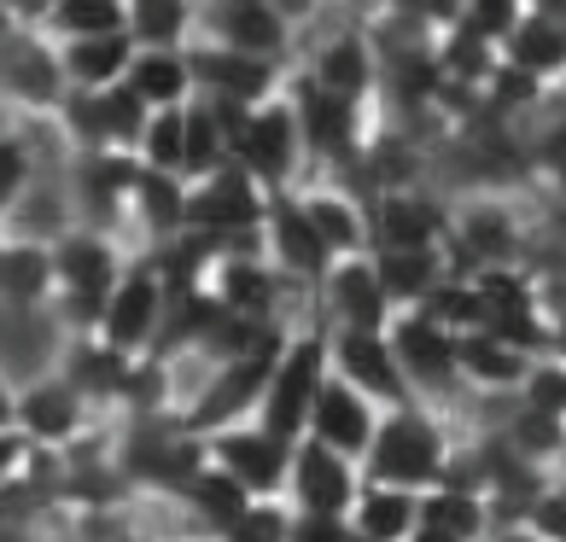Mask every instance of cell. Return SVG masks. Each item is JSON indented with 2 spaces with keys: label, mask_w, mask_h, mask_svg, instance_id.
Segmentation results:
<instances>
[{
  "label": "cell",
  "mask_w": 566,
  "mask_h": 542,
  "mask_svg": "<svg viewBox=\"0 0 566 542\" xmlns=\"http://www.w3.org/2000/svg\"><path fill=\"white\" fill-rule=\"evenodd\" d=\"M450 449H455L450 414H438L427 403H403V408L380 414V426H374L356 472H363V485L427 496V490H438V478H444Z\"/></svg>",
  "instance_id": "cell-1"
},
{
  "label": "cell",
  "mask_w": 566,
  "mask_h": 542,
  "mask_svg": "<svg viewBox=\"0 0 566 542\" xmlns=\"http://www.w3.org/2000/svg\"><path fill=\"white\" fill-rule=\"evenodd\" d=\"M48 263H53V316L59 327H65V339H76V332H94L99 309H106L112 286L123 275V263H129V252H123L117 240L106 234H88V227H71V234H59L48 245Z\"/></svg>",
  "instance_id": "cell-2"
},
{
  "label": "cell",
  "mask_w": 566,
  "mask_h": 542,
  "mask_svg": "<svg viewBox=\"0 0 566 542\" xmlns=\"http://www.w3.org/2000/svg\"><path fill=\"white\" fill-rule=\"evenodd\" d=\"M532 222L509 193H473L450 204L444 263L450 275H485V268H526Z\"/></svg>",
  "instance_id": "cell-3"
},
{
  "label": "cell",
  "mask_w": 566,
  "mask_h": 542,
  "mask_svg": "<svg viewBox=\"0 0 566 542\" xmlns=\"http://www.w3.org/2000/svg\"><path fill=\"white\" fill-rule=\"evenodd\" d=\"M322 380H327V332L322 327H292L286 344L275 350V362H269V380H263L258 408H251V426H263L269 437H281V444H298Z\"/></svg>",
  "instance_id": "cell-4"
},
{
  "label": "cell",
  "mask_w": 566,
  "mask_h": 542,
  "mask_svg": "<svg viewBox=\"0 0 566 542\" xmlns=\"http://www.w3.org/2000/svg\"><path fill=\"white\" fill-rule=\"evenodd\" d=\"M228 163H234L263 199L298 193L310 163H304V140H298V123H292L286 94H275V99H263V106L245 111L234 146H228Z\"/></svg>",
  "instance_id": "cell-5"
},
{
  "label": "cell",
  "mask_w": 566,
  "mask_h": 542,
  "mask_svg": "<svg viewBox=\"0 0 566 542\" xmlns=\"http://www.w3.org/2000/svg\"><path fill=\"white\" fill-rule=\"evenodd\" d=\"M286 106H292V123H298V140H304V163L316 170H356L368 146V99H339V94H322L310 88L304 76L286 82Z\"/></svg>",
  "instance_id": "cell-6"
},
{
  "label": "cell",
  "mask_w": 566,
  "mask_h": 542,
  "mask_svg": "<svg viewBox=\"0 0 566 542\" xmlns=\"http://www.w3.org/2000/svg\"><path fill=\"white\" fill-rule=\"evenodd\" d=\"M193 41L217 53L263 59V65H292L298 30L269 0H222V7H193Z\"/></svg>",
  "instance_id": "cell-7"
},
{
  "label": "cell",
  "mask_w": 566,
  "mask_h": 542,
  "mask_svg": "<svg viewBox=\"0 0 566 542\" xmlns=\"http://www.w3.org/2000/svg\"><path fill=\"white\" fill-rule=\"evenodd\" d=\"M386 344L397 357V373H403L409 397L427 403L438 414H450L455 403V339L444 327H432L421 309H397V316L386 321Z\"/></svg>",
  "instance_id": "cell-8"
},
{
  "label": "cell",
  "mask_w": 566,
  "mask_h": 542,
  "mask_svg": "<svg viewBox=\"0 0 566 542\" xmlns=\"http://www.w3.org/2000/svg\"><path fill=\"white\" fill-rule=\"evenodd\" d=\"M158 327H164V286L153 275V263H146L140 252H129L106 309H99V321H94V339L106 344L112 357L140 362V357H153Z\"/></svg>",
  "instance_id": "cell-9"
},
{
  "label": "cell",
  "mask_w": 566,
  "mask_h": 542,
  "mask_svg": "<svg viewBox=\"0 0 566 542\" xmlns=\"http://www.w3.org/2000/svg\"><path fill=\"white\" fill-rule=\"evenodd\" d=\"M199 444H205V467L222 472L245 502H281L286 467H292V444L269 437L263 426H251V421L222 426L211 437H199Z\"/></svg>",
  "instance_id": "cell-10"
},
{
  "label": "cell",
  "mask_w": 566,
  "mask_h": 542,
  "mask_svg": "<svg viewBox=\"0 0 566 542\" xmlns=\"http://www.w3.org/2000/svg\"><path fill=\"white\" fill-rule=\"evenodd\" d=\"M263 204H269V199L258 193V187H251L234 163H222V170H211L205 181L187 187V216H181V227L222 240V252H263V245H258Z\"/></svg>",
  "instance_id": "cell-11"
},
{
  "label": "cell",
  "mask_w": 566,
  "mask_h": 542,
  "mask_svg": "<svg viewBox=\"0 0 566 542\" xmlns=\"http://www.w3.org/2000/svg\"><path fill=\"white\" fill-rule=\"evenodd\" d=\"M0 99L7 111H30L48 123L65 99V76H59V53L41 30L18 24L7 41H0Z\"/></svg>",
  "instance_id": "cell-12"
},
{
  "label": "cell",
  "mask_w": 566,
  "mask_h": 542,
  "mask_svg": "<svg viewBox=\"0 0 566 542\" xmlns=\"http://www.w3.org/2000/svg\"><path fill=\"white\" fill-rule=\"evenodd\" d=\"M258 245H263V263L292 286V291H316L322 275L333 268L327 245L316 240V227L304 222L298 211V193H281L263 204V222H258Z\"/></svg>",
  "instance_id": "cell-13"
},
{
  "label": "cell",
  "mask_w": 566,
  "mask_h": 542,
  "mask_svg": "<svg viewBox=\"0 0 566 542\" xmlns=\"http://www.w3.org/2000/svg\"><path fill=\"white\" fill-rule=\"evenodd\" d=\"M88 403L76 397V391L59 380V373H41V380L18 385V408H12V432L24 437L30 449L41 455H65L82 444V432H88Z\"/></svg>",
  "instance_id": "cell-14"
},
{
  "label": "cell",
  "mask_w": 566,
  "mask_h": 542,
  "mask_svg": "<svg viewBox=\"0 0 566 542\" xmlns=\"http://www.w3.org/2000/svg\"><path fill=\"white\" fill-rule=\"evenodd\" d=\"M327 373L339 385H350L363 403H374L380 414L415 403L403 373H397V357H391L386 332H327Z\"/></svg>",
  "instance_id": "cell-15"
},
{
  "label": "cell",
  "mask_w": 566,
  "mask_h": 542,
  "mask_svg": "<svg viewBox=\"0 0 566 542\" xmlns=\"http://www.w3.org/2000/svg\"><path fill=\"white\" fill-rule=\"evenodd\" d=\"M286 291H292V286L263 263V252H222L217 268L205 275V298H211L222 316L258 321V327H275V321H281Z\"/></svg>",
  "instance_id": "cell-16"
},
{
  "label": "cell",
  "mask_w": 566,
  "mask_h": 542,
  "mask_svg": "<svg viewBox=\"0 0 566 542\" xmlns=\"http://www.w3.org/2000/svg\"><path fill=\"white\" fill-rule=\"evenodd\" d=\"M356 490H363V472H356L350 461H339L333 449L310 444V437H298L292 444V467H286V490L281 502L292 513H316V519H345Z\"/></svg>",
  "instance_id": "cell-17"
},
{
  "label": "cell",
  "mask_w": 566,
  "mask_h": 542,
  "mask_svg": "<svg viewBox=\"0 0 566 542\" xmlns=\"http://www.w3.org/2000/svg\"><path fill=\"white\" fill-rule=\"evenodd\" d=\"M187 76H193V99H217V106H263L286 88V65H263V59L217 53L187 41Z\"/></svg>",
  "instance_id": "cell-18"
},
{
  "label": "cell",
  "mask_w": 566,
  "mask_h": 542,
  "mask_svg": "<svg viewBox=\"0 0 566 542\" xmlns=\"http://www.w3.org/2000/svg\"><path fill=\"white\" fill-rule=\"evenodd\" d=\"M310 88L322 94H339V99H368L374 106V88H380V59H374V41L363 24H339L327 30L316 47L304 53V71H298Z\"/></svg>",
  "instance_id": "cell-19"
},
{
  "label": "cell",
  "mask_w": 566,
  "mask_h": 542,
  "mask_svg": "<svg viewBox=\"0 0 566 542\" xmlns=\"http://www.w3.org/2000/svg\"><path fill=\"white\" fill-rule=\"evenodd\" d=\"M316 298H322V321H316L322 332H386L391 321V304H386L380 280H374L368 257L333 263L316 286Z\"/></svg>",
  "instance_id": "cell-20"
},
{
  "label": "cell",
  "mask_w": 566,
  "mask_h": 542,
  "mask_svg": "<svg viewBox=\"0 0 566 542\" xmlns=\"http://www.w3.org/2000/svg\"><path fill=\"white\" fill-rule=\"evenodd\" d=\"M496 59L502 65H514V71H526L532 82H560V71H566V18H560V7L549 0H520V18H514V30H509V41L496 47Z\"/></svg>",
  "instance_id": "cell-21"
},
{
  "label": "cell",
  "mask_w": 566,
  "mask_h": 542,
  "mask_svg": "<svg viewBox=\"0 0 566 542\" xmlns=\"http://www.w3.org/2000/svg\"><path fill=\"white\" fill-rule=\"evenodd\" d=\"M374 426H380V408L374 403H363L350 385H339L327 373L322 380V391H316V403H310V426H304V437L310 444H322V449H333L339 461H363V449H368V437H374Z\"/></svg>",
  "instance_id": "cell-22"
},
{
  "label": "cell",
  "mask_w": 566,
  "mask_h": 542,
  "mask_svg": "<svg viewBox=\"0 0 566 542\" xmlns=\"http://www.w3.org/2000/svg\"><path fill=\"white\" fill-rule=\"evenodd\" d=\"M181 216H187V181L135 170L129 199H123V252H129V234H135V252H153V245L176 240Z\"/></svg>",
  "instance_id": "cell-23"
},
{
  "label": "cell",
  "mask_w": 566,
  "mask_h": 542,
  "mask_svg": "<svg viewBox=\"0 0 566 542\" xmlns=\"http://www.w3.org/2000/svg\"><path fill=\"white\" fill-rule=\"evenodd\" d=\"M298 211H304L310 227H316V240L327 245L333 263L368 257V199L322 181V187H298Z\"/></svg>",
  "instance_id": "cell-24"
},
{
  "label": "cell",
  "mask_w": 566,
  "mask_h": 542,
  "mask_svg": "<svg viewBox=\"0 0 566 542\" xmlns=\"http://www.w3.org/2000/svg\"><path fill=\"white\" fill-rule=\"evenodd\" d=\"M526 373H532V357L496 344L491 332H455V385L485 391V397H502V391L514 397L526 385Z\"/></svg>",
  "instance_id": "cell-25"
},
{
  "label": "cell",
  "mask_w": 566,
  "mask_h": 542,
  "mask_svg": "<svg viewBox=\"0 0 566 542\" xmlns=\"http://www.w3.org/2000/svg\"><path fill=\"white\" fill-rule=\"evenodd\" d=\"M59 76H65V94H106L123 82V71H129V35H88V41H59Z\"/></svg>",
  "instance_id": "cell-26"
},
{
  "label": "cell",
  "mask_w": 566,
  "mask_h": 542,
  "mask_svg": "<svg viewBox=\"0 0 566 542\" xmlns=\"http://www.w3.org/2000/svg\"><path fill=\"white\" fill-rule=\"evenodd\" d=\"M48 304H53L48 245L7 240V252H0V309L7 316H48Z\"/></svg>",
  "instance_id": "cell-27"
},
{
  "label": "cell",
  "mask_w": 566,
  "mask_h": 542,
  "mask_svg": "<svg viewBox=\"0 0 566 542\" xmlns=\"http://www.w3.org/2000/svg\"><path fill=\"white\" fill-rule=\"evenodd\" d=\"M368 263H374V280H380L391 316L397 309H421L450 280L444 252H368Z\"/></svg>",
  "instance_id": "cell-28"
},
{
  "label": "cell",
  "mask_w": 566,
  "mask_h": 542,
  "mask_svg": "<svg viewBox=\"0 0 566 542\" xmlns=\"http://www.w3.org/2000/svg\"><path fill=\"white\" fill-rule=\"evenodd\" d=\"M345 525L356 542H409L421 525V496L409 490H386V485H363L345 513Z\"/></svg>",
  "instance_id": "cell-29"
},
{
  "label": "cell",
  "mask_w": 566,
  "mask_h": 542,
  "mask_svg": "<svg viewBox=\"0 0 566 542\" xmlns=\"http://www.w3.org/2000/svg\"><path fill=\"white\" fill-rule=\"evenodd\" d=\"M123 88H129L146 111H176L193 99V76H187V47L176 53H135L129 71H123Z\"/></svg>",
  "instance_id": "cell-30"
},
{
  "label": "cell",
  "mask_w": 566,
  "mask_h": 542,
  "mask_svg": "<svg viewBox=\"0 0 566 542\" xmlns=\"http://www.w3.org/2000/svg\"><path fill=\"white\" fill-rule=\"evenodd\" d=\"M123 35H129L135 53H176L193 41V7L187 0H129Z\"/></svg>",
  "instance_id": "cell-31"
},
{
  "label": "cell",
  "mask_w": 566,
  "mask_h": 542,
  "mask_svg": "<svg viewBox=\"0 0 566 542\" xmlns=\"http://www.w3.org/2000/svg\"><path fill=\"white\" fill-rule=\"evenodd\" d=\"M421 531L444 536V542H485V536H491L485 496H473V490H450V485L427 490V496H421Z\"/></svg>",
  "instance_id": "cell-32"
},
{
  "label": "cell",
  "mask_w": 566,
  "mask_h": 542,
  "mask_svg": "<svg viewBox=\"0 0 566 542\" xmlns=\"http://www.w3.org/2000/svg\"><path fill=\"white\" fill-rule=\"evenodd\" d=\"M41 35L53 41H88V35H117L123 30V0H48L41 7Z\"/></svg>",
  "instance_id": "cell-33"
},
{
  "label": "cell",
  "mask_w": 566,
  "mask_h": 542,
  "mask_svg": "<svg viewBox=\"0 0 566 542\" xmlns=\"http://www.w3.org/2000/svg\"><path fill=\"white\" fill-rule=\"evenodd\" d=\"M135 170H153V176H176L181 181V106L176 111H146L140 123V140H135Z\"/></svg>",
  "instance_id": "cell-34"
},
{
  "label": "cell",
  "mask_w": 566,
  "mask_h": 542,
  "mask_svg": "<svg viewBox=\"0 0 566 542\" xmlns=\"http://www.w3.org/2000/svg\"><path fill=\"white\" fill-rule=\"evenodd\" d=\"M35 176H41V163H35V152H30V140L18 135V129L0 135V222L18 211V199L30 193Z\"/></svg>",
  "instance_id": "cell-35"
},
{
  "label": "cell",
  "mask_w": 566,
  "mask_h": 542,
  "mask_svg": "<svg viewBox=\"0 0 566 542\" xmlns=\"http://www.w3.org/2000/svg\"><path fill=\"white\" fill-rule=\"evenodd\" d=\"M514 397H520V408H526V414H549V421H566V368H560V357L532 362L526 385H520Z\"/></svg>",
  "instance_id": "cell-36"
},
{
  "label": "cell",
  "mask_w": 566,
  "mask_h": 542,
  "mask_svg": "<svg viewBox=\"0 0 566 542\" xmlns=\"http://www.w3.org/2000/svg\"><path fill=\"white\" fill-rule=\"evenodd\" d=\"M286 525H292V508L286 502H245L240 519L217 542H286Z\"/></svg>",
  "instance_id": "cell-37"
},
{
  "label": "cell",
  "mask_w": 566,
  "mask_h": 542,
  "mask_svg": "<svg viewBox=\"0 0 566 542\" xmlns=\"http://www.w3.org/2000/svg\"><path fill=\"white\" fill-rule=\"evenodd\" d=\"M286 542H350L345 519H316V513H292Z\"/></svg>",
  "instance_id": "cell-38"
},
{
  "label": "cell",
  "mask_w": 566,
  "mask_h": 542,
  "mask_svg": "<svg viewBox=\"0 0 566 542\" xmlns=\"http://www.w3.org/2000/svg\"><path fill=\"white\" fill-rule=\"evenodd\" d=\"M30 455H35V449H30L18 432H0V496H7L18 478L30 472Z\"/></svg>",
  "instance_id": "cell-39"
},
{
  "label": "cell",
  "mask_w": 566,
  "mask_h": 542,
  "mask_svg": "<svg viewBox=\"0 0 566 542\" xmlns=\"http://www.w3.org/2000/svg\"><path fill=\"white\" fill-rule=\"evenodd\" d=\"M12 408H18V385H12V368H0V432H12Z\"/></svg>",
  "instance_id": "cell-40"
},
{
  "label": "cell",
  "mask_w": 566,
  "mask_h": 542,
  "mask_svg": "<svg viewBox=\"0 0 566 542\" xmlns=\"http://www.w3.org/2000/svg\"><path fill=\"white\" fill-rule=\"evenodd\" d=\"M18 30V0H0V41Z\"/></svg>",
  "instance_id": "cell-41"
},
{
  "label": "cell",
  "mask_w": 566,
  "mask_h": 542,
  "mask_svg": "<svg viewBox=\"0 0 566 542\" xmlns=\"http://www.w3.org/2000/svg\"><path fill=\"white\" fill-rule=\"evenodd\" d=\"M0 252H7V234H0Z\"/></svg>",
  "instance_id": "cell-42"
},
{
  "label": "cell",
  "mask_w": 566,
  "mask_h": 542,
  "mask_svg": "<svg viewBox=\"0 0 566 542\" xmlns=\"http://www.w3.org/2000/svg\"><path fill=\"white\" fill-rule=\"evenodd\" d=\"M350 542H356V536H350Z\"/></svg>",
  "instance_id": "cell-43"
}]
</instances>
